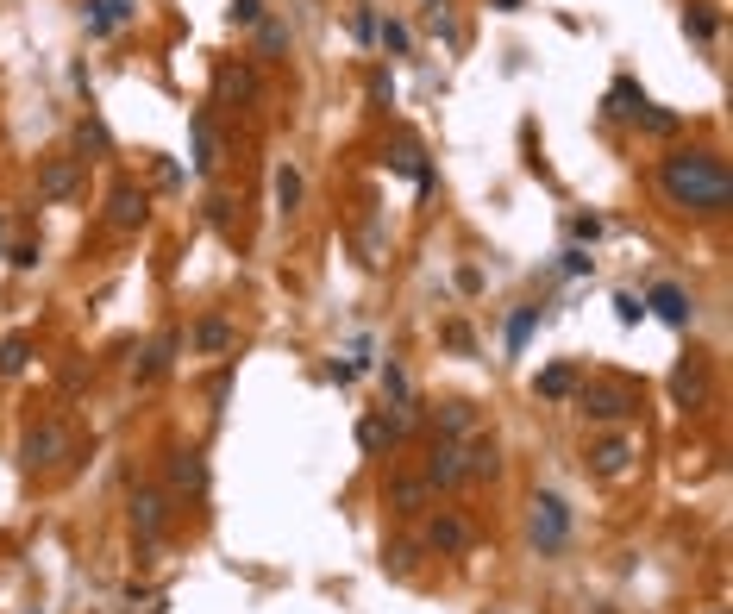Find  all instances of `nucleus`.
Segmentation results:
<instances>
[{"instance_id":"obj_5","label":"nucleus","mask_w":733,"mask_h":614,"mask_svg":"<svg viewBox=\"0 0 733 614\" xmlns=\"http://www.w3.org/2000/svg\"><path fill=\"white\" fill-rule=\"evenodd\" d=\"M82 195V157H44L38 163V201H76Z\"/></svg>"},{"instance_id":"obj_15","label":"nucleus","mask_w":733,"mask_h":614,"mask_svg":"<svg viewBox=\"0 0 733 614\" xmlns=\"http://www.w3.org/2000/svg\"><path fill=\"white\" fill-rule=\"evenodd\" d=\"M176 345H182V333H157V339H151V351L138 358V383H157V376L176 364Z\"/></svg>"},{"instance_id":"obj_3","label":"nucleus","mask_w":733,"mask_h":614,"mask_svg":"<svg viewBox=\"0 0 733 614\" xmlns=\"http://www.w3.org/2000/svg\"><path fill=\"white\" fill-rule=\"evenodd\" d=\"M533 546H539V558H558L571 546V508H564L552 489L533 495Z\"/></svg>"},{"instance_id":"obj_39","label":"nucleus","mask_w":733,"mask_h":614,"mask_svg":"<svg viewBox=\"0 0 733 614\" xmlns=\"http://www.w3.org/2000/svg\"><path fill=\"white\" fill-rule=\"evenodd\" d=\"M445 345H452V351H470V326H445Z\"/></svg>"},{"instance_id":"obj_6","label":"nucleus","mask_w":733,"mask_h":614,"mask_svg":"<svg viewBox=\"0 0 733 614\" xmlns=\"http://www.w3.org/2000/svg\"><path fill=\"white\" fill-rule=\"evenodd\" d=\"M126 508H132V527H138V539H145V546H157V539H163V521H170V508H163V489L138 483Z\"/></svg>"},{"instance_id":"obj_20","label":"nucleus","mask_w":733,"mask_h":614,"mask_svg":"<svg viewBox=\"0 0 733 614\" xmlns=\"http://www.w3.org/2000/svg\"><path fill=\"white\" fill-rule=\"evenodd\" d=\"M188 345H195V351H232V345H239V333H232L226 320H201L195 333H188Z\"/></svg>"},{"instance_id":"obj_8","label":"nucleus","mask_w":733,"mask_h":614,"mask_svg":"<svg viewBox=\"0 0 733 614\" xmlns=\"http://www.w3.org/2000/svg\"><path fill=\"white\" fill-rule=\"evenodd\" d=\"M640 458V445H633L627 433H614V439H596L589 445V470H596V477H627V464Z\"/></svg>"},{"instance_id":"obj_10","label":"nucleus","mask_w":733,"mask_h":614,"mask_svg":"<svg viewBox=\"0 0 733 614\" xmlns=\"http://www.w3.org/2000/svg\"><path fill=\"white\" fill-rule=\"evenodd\" d=\"M671 401H677V408H702V401H708V364L702 358H683L671 370Z\"/></svg>"},{"instance_id":"obj_25","label":"nucleus","mask_w":733,"mask_h":614,"mask_svg":"<svg viewBox=\"0 0 733 614\" xmlns=\"http://www.w3.org/2000/svg\"><path fill=\"white\" fill-rule=\"evenodd\" d=\"M539 320H546V307H514V320H508V351H520V345H527Z\"/></svg>"},{"instance_id":"obj_27","label":"nucleus","mask_w":733,"mask_h":614,"mask_svg":"<svg viewBox=\"0 0 733 614\" xmlns=\"http://www.w3.org/2000/svg\"><path fill=\"white\" fill-rule=\"evenodd\" d=\"M220 94L226 101H257V76L251 69H220Z\"/></svg>"},{"instance_id":"obj_11","label":"nucleus","mask_w":733,"mask_h":614,"mask_svg":"<svg viewBox=\"0 0 733 614\" xmlns=\"http://www.w3.org/2000/svg\"><path fill=\"white\" fill-rule=\"evenodd\" d=\"M170 489L176 495H207V458L195 452V445L170 452Z\"/></svg>"},{"instance_id":"obj_37","label":"nucleus","mask_w":733,"mask_h":614,"mask_svg":"<svg viewBox=\"0 0 733 614\" xmlns=\"http://www.w3.org/2000/svg\"><path fill=\"white\" fill-rule=\"evenodd\" d=\"M207 207H214V226H220V232H232V201H226V195H214Z\"/></svg>"},{"instance_id":"obj_26","label":"nucleus","mask_w":733,"mask_h":614,"mask_svg":"<svg viewBox=\"0 0 733 614\" xmlns=\"http://www.w3.org/2000/svg\"><path fill=\"white\" fill-rule=\"evenodd\" d=\"M276 207H282V214H295V207H301V170H295V163H282V170H276Z\"/></svg>"},{"instance_id":"obj_36","label":"nucleus","mask_w":733,"mask_h":614,"mask_svg":"<svg viewBox=\"0 0 733 614\" xmlns=\"http://www.w3.org/2000/svg\"><path fill=\"white\" fill-rule=\"evenodd\" d=\"M7 257H13V270H38V245H13Z\"/></svg>"},{"instance_id":"obj_19","label":"nucleus","mask_w":733,"mask_h":614,"mask_svg":"<svg viewBox=\"0 0 733 614\" xmlns=\"http://www.w3.org/2000/svg\"><path fill=\"white\" fill-rule=\"evenodd\" d=\"M546 401H571L577 395V370L571 364H552V370H539V383H533Z\"/></svg>"},{"instance_id":"obj_35","label":"nucleus","mask_w":733,"mask_h":614,"mask_svg":"<svg viewBox=\"0 0 733 614\" xmlns=\"http://www.w3.org/2000/svg\"><path fill=\"white\" fill-rule=\"evenodd\" d=\"M614 314L633 326V320H646V301H640V295H614Z\"/></svg>"},{"instance_id":"obj_32","label":"nucleus","mask_w":733,"mask_h":614,"mask_svg":"<svg viewBox=\"0 0 733 614\" xmlns=\"http://www.w3.org/2000/svg\"><path fill=\"white\" fill-rule=\"evenodd\" d=\"M683 32H690V38H715V13H708V7H690V13H683Z\"/></svg>"},{"instance_id":"obj_14","label":"nucleus","mask_w":733,"mask_h":614,"mask_svg":"<svg viewBox=\"0 0 733 614\" xmlns=\"http://www.w3.org/2000/svg\"><path fill=\"white\" fill-rule=\"evenodd\" d=\"M646 307H652L665 326H690V295H683L677 282H658V289L646 295Z\"/></svg>"},{"instance_id":"obj_1","label":"nucleus","mask_w":733,"mask_h":614,"mask_svg":"<svg viewBox=\"0 0 733 614\" xmlns=\"http://www.w3.org/2000/svg\"><path fill=\"white\" fill-rule=\"evenodd\" d=\"M658 188H665V201L683 207V214H727L733 207V176L715 151H671L658 163Z\"/></svg>"},{"instance_id":"obj_28","label":"nucleus","mask_w":733,"mask_h":614,"mask_svg":"<svg viewBox=\"0 0 733 614\" xmlns=\"http://www.w3.org/2000/svg\"><path fill=\"white\" fill-rule=\"evenodd\" d=\"M640 107H646V94H640V88H633L627 76H621V82H614V88H608V113H627V120H633V113H640Z\"/></svg>"},{"instance_id":"obj_42","label":"nucleus","mask_w":733,"mask_h":614,"mask_svg":"<svg viewBox=\"0 0 733 614\" xmlns=\"http://www.w3.org/2000/svg\"><path fill=\"white\" fill-rule=\"evenodd\" d=\"M715 614H727V608H715Z\"/></svg>"},{"instance_id":"obj_33","label":"nucleus","mask_w":733,"mask_h":614,"mask_svg":"<svg viewBox=\"0 0 733 614\" xmlns=\"http://www.w3.org/2000/svg\"><path fill=\"white\" fill-rule=\"evenodd\" d=\"M376 38H383L389 57H408V26H395V19H389V26H376Z\"/></svg>"},{"instance_id":"obj_9","label":"nucleus","mask_w":733,"mask_h":614,"mask_svg":"<svg viewBox=\"0 0 733 614\" xmlns=\"http://www.w3.org/2000/svg\"><path fill=\"white\" fill-rule=\"evenodd\" d=\"M427 546H433L439 558L470 552V521H464V514H452V508H439V514H433V527H427Z\"/></svg>"},{"instance_id":"obj_22","label":"nucleus","mask_w":733,"mask_h":614,"mask_svg":"<svg viewBox=\"0 0 733 614\" xmlns=\"http://www.w3.org/2000/svg\"><path fill=\"white\" fill-rule=\"evenodd\" d=\"M188 138H195V170L207 176V170H214V126H207V113H195V120H188Z\"/></svg>"},{"instance_id":"obj_23","label":"nucleus","mask_w":733,"mask_h":614,"mask_svg":"<svg viewBox=\"0 0 733 614\" xmlns=\"http://www.w3.org/2000/svg\"><path fill=\"white\" fill-rule=\"evenodd\" d=\"M76 151H94V157H113V132H107L101 120H94V113H88V120L76 126Z\"/></svg>"},{"instance_id":"obj_16","label":"nucleus","mask_w":733,"mask_h":614,"mask_svg":"<svg viewBox=\"0 0 733 614\" xmlns=\"http://www.w3.org/2000/svg\"><path fill=\"white\" fill-rule=\"evenodd\" d=\"M458 452H464V483H470V477H495V439H489V433L464 439Z\"/></svg>"},{"instance_id":"obj_29","label":"nucleus","mask_w":733,"mask_h":614,"mask_svg":"<svg viewBox=\"0 0 733 614\" xmlns=\"http://www.w3.org/2000/svg\"><path fill=\"white\" fill-rule=\"evenodd\" d=\"M633 120H640V126H646L652 138H671V132L683 126V120H677V113H665V107H640V113H633Z\"/></svg>"},{"instance_id":"obj_4","label":"nucleus","mask_w":733,"mask_h":614,"mask_svg":"<svg viewBox=\"0 0 733 614\" xmlns=\"http://www.w3.org/2000/svg\"><path fill=\"white\" fill-rule=\"evenodd\" d=\"M69 458V433L57 427V420H44V427H32L26 439H19V464L26 470H57Z\"/></svg>"},{"instance_id":"obj_41","label":"nucleus","mask_w":733,"mask_h":614,"mask_svg":"<svg viewBox=\"0 0 733 614\" xmlns=\"http://www.w3.org/2000/svg\"><path fill=\"white\" fill-rule=\"evenodd\" d=\"M495 7H502V13H514V7H520V0H495Z\"/></svg>"},{"instance_id":"obj_31","label":"nucleus","mask_w":733,"mask_h":614,"mask_svg":"<svg viewBox=\"0 0 733 614\" xmlns=\"http://www.w3.org/2000/svg\"><path fill=\"white\" fill-rule=\"evenodd\" d=\"M383 389H389V401H395V408H414V389H408V376H401L395 364L383 370Z\"/></svg>"},{"instance_id":"obj_12","label":"nucleus","mask_w":733,"mask_h":614,"mask_svg":"<svg viewBox=\"0 0 733 614\" xmlns=\"http://www.w3.org/2000/svg\"><path fill=\"white\" fill-rule=\"evenodd\" d=\"M132 13H138V0H88L82 26H88V38H107V32H120Z\"/></svg>"},{"instance_id":"obj_18","label":"nucleus","mask_w":733,"mask_h":614,"mask_svg":"<svg viewBox=\"0 0 733 614\" xmlns=\"http://www.w3.org/2000/svg\"><path fill=\"white\" fill-rule=\"evenodd\" d=\"M257 57H270V63H282L289 57V26H282V19H257Z\"/></svg>"},{"instance_id":"obj_2","label":"nucleus","mask_w":733,"mask_h":614,"mask_svg":"<svg viewBox=\"0 0 733 614\" xmlns=\"http://www.w3.org/2000/svg\"><path fill=\"white\" fill-rule=\"evenodd\" d=\"M577 414L596 420V427H608V420H627L640 414V389L627 383V376H596V383H577Z\"/></svg>"},{"instance_id":"obj_17","label":"nucleus","mask_w":733,"mask_h":614,"mask_svg":"<svg viewBox=\"0 0 733 614\" xmlns=\"http://www.w3.org/2000/svg\"><path fill=\"white\" fill-rule=\"evenodd\" d=\"M427 495H433V483H427V477H395V483H389V508L420 514V508H427Z\"/></svg>"},{"instance_id":"obj_13","label":"nucleus","mask_w":733,"mask_h":614,"mask_svg":"<svg viewBox=\"0 0 733 614\" xmlns=\"http://www.w3.org/2000/svg\"><path fill=\"white\" fill-rule=\"evenodd\" d=\"M427 483H433V489H458V483H464V452H458V439H439V445H433Z\"/></svg>"},{"instance_id":"obj_34","label":"nucleus","mask_w":733,"mask_h":614,"mask_svg":"<svg viewBox=\"0 0 733 614\" xmlns=\"http://www.w3.org/2000/svg\"><path fill=\"white\" fill-rule=\"evenodd\" d=\"M264 19V0H232V26H257Z\"/></svg>"},{"instance_id":"obj_21","label":"nucleus","mask_w":733,"mask_h":614,"mask_svg":"<svg viewBox=\"0 0 733 614\" xmlns=\"http://www.w3.org/2000/svg\"><path fill=\"white\" fill-rule=\"evenodd\" d=\"M32 364V333H7L0 339V376H19Z\"/></svg>"},{"instance_id":"obj_24","label":"nucleus","mask_w":733,"mask_h":614,"mask_svg":"<svg viewBox=\"0 0 733 614\" xmlns=\"http://www.w3.org/2000/svg\"><path fill=\"white\" fill-rule=\"evenodd\" d=\"M439 427L452 433V439H464L470 427H477V408H470V401H445V408H439Z\"/></svg>"},{"instance_id":"obj_40","label":"nucleus","mask_w":733,"mask_h":614,"mask_svg":"<svg viewBox=\"0 0 733 614\" xmlns=\"http://www.w3.org/2000/svg\"><path fill=\"white\" fill-rule=\"evenodd\" d=\"M326 376H333V383H351V376H358V364L339 358V364H326Z\"/></svg>"},{"instance_id":"obj_38","label":"nucleus","mask_w":733,"mask_h":614,"mask_svg":"<svg viewBox=\"0 0 733 614\" xmlns=\"http://www.w3.org/2000/svg\"><path fill=\"white\" fill-rule=\"evenodd\" d=\"M351 32H358V38H376V13H370V7H358V19H351Z\"/></svg>"},{"instance_id":"obj_7","label":"nucleus","mask_w":733,"mask_h":614,"mask_svg":"<svg viewBox=\"0 0 733 614\" xmlns=\"http://www.w3.org/2000/svg\"><path fill=\"white\" fill-rule=\"evenodd\" d=\"M145 220H151V201H145V188L120 182V188L107 195V226H113V232H138Z\"/></svg>"},{"instance_id":"obj_30","label":"nucleus","mask_w":733,"mask_h":614,"mask_svg":"<svg viewBox=\"0 0 733 614\" xmlns=\"http://www.w3.org/2000/svg\"><path fill=\"white\" fill-rule=\"evenodd\" d=\"M389 163H395L401 176H427V170H420V151H414V138H395V157H389Z\"/></svg>"}]
</instances>
